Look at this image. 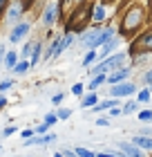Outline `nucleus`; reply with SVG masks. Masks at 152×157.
Listing matches in <instances>:
<instances>
[{
	"label": "nucleus",
	"instance_id": "obj_11",
	"mask_svg": "<svg viewBox=\"0 0 152 157\" xmlns=\"http://www.w3.org/2000/svg\"><path fill=\"white\" fill-rule=\"evenodd\" d=\"M103 81H105V76H103V74H98V76H94L92 81H90V85H87V88H90V90H96V88H98V85L103 83Z\"/></svg>",
	"mask_w": 152,
	"mask_h": 157
},
{
	"label": "nucleus",
	"instance_id": "obj_23",
	"mask_svg": "<svg viewBox=\"0 0 152 157\" xmlns=\"http://www.w3.org/2000/svg\"><path fill=\"white\" fill-rule=\"evenodd\" d=\"M148 99H150V92H148V90L139 92V101H148Z\"/></svg>",
	"mask_w": 152,
	"mask_h": 157
},
{
	"label": "nucleus",
	"instance_id": "obj_1",
	"mask_svg": "<svg viewBox=\"0 0 152 157\" xmlns=\"http://www.w3.org/2000/svg\"><path fill=\"white\" fill-rule=\"evenodd\" d=\"M123 61H125V56H123V54H119V56H112V59H107V61H103V63H101L98 67H94V70H92V74H94V76H98V74H103V72H107V70H114L117 65H121Z\"/></svg>",
	"mask_w": 152,
	"mask_h": 157
},
{
	"label": "nucleus",
	"instance_id": "obj_35",
	"mask_svg": "<svg viewBox=\"0 0 152 157\" xmlns=\"http://www.w3.org/2000/svg\"><path fill=\"white\" fill-rule=\"evenodd\" d=\"M0 5H2V0H0Z\"/></svg>",
	"mask_w": 152,
	"mask_h": 157
},
{
	"label": "nucleus",
	"instance_id": "obj_21",
	"mask_svg": "<svg viewBox=\"0 0 152 157\" xmlns=\"http://www.w3.org/2000/svg\"><path fill=\"white\" fill-rule=\"evenodd\" d=\"M139 119H141V121H148V119H152V112H150V110H143V112H139Z\"/></svg>",
	"mask_w": 152,
	"mask_h": 157
},
{
	"label": "nucleus",
	"instance_id": "obj_8",
	"mask_svg": "<svg viewBox=\"0 0 152 157\" xmlns=\"http://www.w3.org/2000/svg\"><path fill=\"white\" fill-rule=\"evenodd\" d=\"M141 47H146V49H152V34H148V36H143L139 43H136V49H141Z\"/></svg>",
	"mask_w": 152,
	"mask_h": 157
},
{
	"label": "nucleus",
	"instance_id": "obj_27",
	"mask_svg": "<svg viewBox=\"0 0 152 157\" xmlns=\"http://www.w3.org/2000/svg\"><path fill=\"white\" fill-rule=\"evenodd\" d=\"M72 92H74V94H81L83 88H81V85H74V88H72Z\"/></svg>",
	"mask_w": 152,
	"mask_h": 157
},
{
	"label": "nucleus",
	"instance_id": "obj_19",
	"mask_svg": "<svg viewBox=\"0 0 152 157\" xmlns=\"http://www.w3.org/2000/svg\"><path fill=\"white\" fill-rule=\"evenodd\" d=\"M11 85H13V81H11V78H7V81H0V92H5V90H9V88H11Z\"/></svg>",
	"mask_w": 152,
	"mask_h": 157
},
{
	"label": "nucleus",
	"instance_id": "obj_9",
	"mask_svg": "<svg viewBox=\"0 0 152 157\" xmlns=\"http://www.w3.org/2000/svg\"><path fill=\"white\" fill-rule=\"evenodd\" d=\"M139 18H141V11H139V9H134V11H132V16H130V20H125V27L136 25V23H139Z\"/></svg>",
	"mask_w": 152,
	"mask_h": 157
},
{
	"label": "nucleus",
	"instance_id": "obj_25",
	"mask_svg": "<svg viewBox=\"0 0 152 157\" xmlns=\"http://www.w3.org/2000/svg\"><path fill=\"white\" fill-rule=\"evenodd\" d=\"M94 59H96V54L92 52V54H87V56H85V61H83V63H85V65H90V63H92Z\"/></svg>",
	"mask_w": 152,
	"mask_h": 157
},
{
	"label": "nucleus",
	"instance_id": "obj_28",
	"mask_svg": "<svg viewBox=\"0 0 152 157\" xmlns=\"http://www.w3.org/2000/svg\"><path fill=\"white\" fill-rule=\"evenodd\" d=\"M96 124H98V126H107V124H110V119H98Z\"/></svg>",
	"mask_w": 152,
	"mask_h": 157
},
{
	"label": "nucleus",
	"instance_id": "obj_26",
	"mask_svg": "<svg viewBox=\"0 0 152 157\" xmlns=\"http://www.w3.org/2000/svg\"><path fill=\"white\" fill-rule=\"evenodd\" d=\"M56 117H58V119H67V117H69V110H61Z\"/></svg>",
	"mask_w": 152,
	"mask_h": 157
},
{
	"label": "nucleus",
	"instance_id": "obj_34",
	"mask_svg": "<svg viewBox=\"0 0 152 157\" xmlns=\"http://www.w3.org/2000/svg\"><path fill=\"white\" fill-rule=\"evenodd\" d=\"M54 157H63V155H54Z\"/></svg>",
	"mask_w": 152,
	"mask_h": 157
},
{
	"label": "nucleus",
	"instance_id": "obj_7",
	"mask_svg": "<svg viewBox=\"0 0 152 157\" xmlns=\"http://www.w3.org/2000/svg\"><path fill=\"white\" fill-rule=\"evenodd\" d=\"M54 16H56V7H54V5H49V7H47V11H45V16H43V20H45L47 25H52V23H54Z\"/></svg>",
	"mask_w": 152,
	"mask_h": 157
},
{
	"label": "nucleus",
	"instance_id": "obj_12",
	"mask_svg": "<svg viewBox=\"0 0 152 157\" xmlns=\"http://www.w3.org/2000/svg\"><path fill=\"white\" fill-rule=\"evenodd\" d=\"M94 103H96V94H90V97H85L83 99V108H90V105H94Z\"/></svg>",
	"mask_w": 152,
	"mask_h": 157
},
{
	"label": "nucleus",
	"instance_id": "obj_18",
	"mask_svg": "<svg viewBox=\"0 0 152 157\" xmlns=\"http://www.w3.org/2000/svg\"><path fill=\"white\" fill-rule=\"evenodd\" d=\"M13 65H16V54L11 52V54H7V67L13 70Z\"/></svg>",
	"mask_w": 152,
	"mask_h": 157
},
{
	"label": "nucleus",
	"instance_id": "obj_10",
	"mask_svg": "<svg viewBox=\"0 0 152 157\" xmlns=\"http://www.w3.org/2000/svg\"><path fill=\"white\" fill-rule=\"evenodd\" d=\"M134 144H136V146H141V148H150V151H152V139H146V137H136V139H134Z\"/></svg>",
	"mask_w": 152,
	"mask_h": 157
},
{
	"label": "nucleus",
	"instance_id": "obj_14",
	"mask_svg": "<svg viewBox=\"0 0 152 157\" xmlns=\"http://www.w3.org/2000/svg\"><path fill=\"white\" fill-rule=\"evenodd\" d=\"M13 70H16L18 74H27V70H29V63H20V65H13Z\"/></svg>",
	"mask_w": 152,
	"mask_h": 157
},
{
	"label": "nucleus",
	"instance_id": "obj_17",
	"mask_svg": "<svg viewBox=\"0 0 152 157\" xmlns=\"http://www.w3.org/2000/svg\"><path fill=\"white\" fill-rule=\"evenodd\" d=\"M117 103V101H103V103H98V105H94V110H105V108H112V105Z\"/></svg>",
	"mask_w": 152,
	"mask_h": 157
},
{
	"label": "nucleus",
	"instance_id": "obj_15",
	"mask_svg": "<svg viewBox=\"0 0 152 157\" xmlns=\"http://www.w3.org/2000/svg\"><path fill=\"white\" fill-rule=\"evenodd\" d=\"M76 155L78 157H96L92 151H87V148H76Z\"/></svg>",
	"mask_w": 152,
	"mask_h": 157
},
{
	"label": "nucleus",
	"instance_id": "obj_6",
	"mask_svg": "<svg viewBox=\"0 0 152 157\" xmlns=\"http://www.w3.org/2000/svg\"><path fill=\"white\" fill-rule=\"evenodd\" d=\"M128 74H130V67H123V70H119V72L110 74V76H107V81H110V83H117V81H121V78H125Z\"/></svg>",
	"mask_w": 152,
	"mask_h": 157
},
{
	"label": "nucleus",
	"instance_id": "obj_3",
	"mask_svg": "<svg viewBox=\"0 0 152 157\" xmlns=\"http://www.w3.org/2000/svg\"><path fill=\"white\" fill-rule=\"evenodd\" d=\"M112 97H123V94H132L134 92V85L130 83H119V85H112Z\"/></svg>",
	"mask_w": 152,
	"mask_h": 157
},
{
	"label": "nucleus",
	"instance_id": "obj_30",
	"mask_svg": "<svg viewBox=\"0 0 152 157\" xmlns=\"http://www.w3.org/2000/svg\"><path fill=\"white\" fill-rule=\"evenodd\" d=\"M96 157H112V153H101V155H96Z\"/></svg>",
	"mask_w": 152,
	"mask_h": 157
},
{
	"label": "nucleus",
	"instance_id": "obj_13",
	"mask_svg": "<svg viewBox=\"0 0 152 157\" xmlns=\"http://www.w3.org/2000/svg\"><path fill=\"white\" fill-rule=\"evenodd\" d=\"M105 18V9H103V7H96V9H94V20H103Z\"/></svg>",
	"mask_w": 152,
	"mask_h": 157
},
{
	"label": "nucleus",
	"instance_id": "obj_2",
	"mask_svg": "<svg viewBox=\"0 0 152 157\" xmlns=\"http://www.w3.org/2000/svg\"><path fill=\"white\" fill-rule=\"evenodd\" d=\"M81 43H83V47H96L98 43H101V32L98 29H94V32H90V34H85V36L81 38Z\"/></svg>",
	"mask_w": 152,
	"mask_h": 157
},
{
	"label": "nucleus",
	"instance_id": "obj_22",
	"mask_svg": "<svg viewBox=\"0 0 152 157\" xmlns=\"http://www.w3.org/2000/svg\"><path fill=\"white\" fill-rule=\"evenodd\" d=\"M16 18H18V5H13L9 11V20H16Z\"/></svg>",
	"mask_w": 152,
	"mask_h": 157
},
{
	"label": "nucleus",
	"instance_id": "obj_32",
	"mask_svg": "<svg viewBox=\"0 0 152 157\" xmlns=\"http://www.w3.org/2000/svg\"><path fill=\"white\" fill-rule=\"evenodd\" d=\"M146 81H152V72H148V74H146Z\"/></svg>",
	"mask_w": 152,
	"mask_h": 157
},
{
	"label": "nucleus",
	"instance_id": "obj_4",
	"mask_svg": "<svg viewBox=\"0 0 152 157\" xmlns=\"http://www.w3.org/2000/svg\"><path fill=\"white\" fill-rule=\"evenodd\" d=\"M119 148L123 151V155H125V157H143V153H141L136 146H132V144H119Z\"/></svg>",
	"mask_w": 152,
	"mask_h": 157
},
{
	"label": "nucleus",
	"instance_id": "obj_31",
	"mask_svg": "<svg viewBox=\"0 0 152 157\" xmlns=\"http://www.w3.org/2000/svg\"><path fill=\"white\" fill-rule=\"evenodd\" d=\"M5 103H7V99H5V97H0V108H2Z\"/></svg>",
	"mask_w": 152,
	"mask_h": 157
},
{
	"label": "nucleus",
	"instance_id": "obj_24",
	"mask_svg": "<svg viewBox=\"0 0 152 157\" xmlns=\"http://www.w3.org/2000/svg\"><path fill=\"white\" fill-rule=\"evenodd\" d=\"M136 108H139V105H136V103L132 101V103H128V105H125V110H123V112H134Z\"/></svg>",
	"mask_w": 152,
	"mask_h": 157
},
{
	"label": "nucleus",
	"instance_id": "obj_29",
	"mask_svg": "<svg viewBox=\"0 0 152 157\" xmlns=\"http://www.w3.org/2000/svg\"><path fill=\"white\" fill-rule=\"evenodd\" d=\"M52 101H54V103H61V101H63V94H56V97L52 99Z\"/></svg>",
	"mask_w": 152,
	"mask_h": 157
},
{
	"label": "nucleus",
	"instance_id": "obj_5",
	"mask_svg": "<svg viewBox=\"0 0 152 157\" xmlns=\"http://www.w3.org/2000/svg\"><path fill=\"white\" fill-rule=\"evenodd\" d=\"M27 32H29V25H27V23H20V25L16 27V29H13V34H11V40H13V43H16V40H20L23 36H27Z\"/></svg>",
	"mask_w": 152,
	"mask_h": 157
},
{
	"label": "nucleus",
	"instance_id": "obj_16",
	"mask_svg": "<svg viewBox=\"0 0 152 157\" xmlns=\"http://www.w3.org/2000/svg\"><path fill=\"white\" fill-rule=\"evenodd\" d=\"M38 59H40V45H38V47L34 45V59H32V63H29V67L36 65V63H38Z\"/></svg>",
	"mask_w": 152,
	"mask_h": 157
},
{
	"label": "nucleus",
	"instance_id": "obj_20",
	"mask_svg": "<svg viewBox=\"0 0 152 157\" xmlns=\"http://www.w3.org/2000/svg\"><path fill=\"white\" fill-rule=\"evenodd\" d=\"M56 121H58V117H56V115H47V117H45V126H52V124H56Z\"/></svg>",
	"mask_w": 152,
	"mask_h": 157
},
{
	"label": "nucleus",
	"instance_id": "obj_33",
	"mask_svg": "<svg viewBox=\"0 0 152 157\" xmlns=\"http://www.w3.org/2000/svg\"><path fill=\"white\" fill-rule=\"evenodd\" d=\"M112 157H125L123 153H112Z\"/></svg>",
	"mask_w": 152,
	"mask_h": 157
}]
</instances>
